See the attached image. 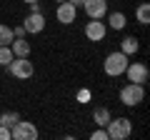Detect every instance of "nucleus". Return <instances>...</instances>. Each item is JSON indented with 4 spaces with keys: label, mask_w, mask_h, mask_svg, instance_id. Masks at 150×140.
Returning a JSON list of instances; mask_svg holds the SVG:
<instances>
[{
    "label": "nucleus",
    "mask_w": 150,
    "mask_h": 140,
    "mask_svg": "<svg viewBox=\"0 0 150 140\" xmlns=\"http://www.w3.org/2000/svg\"><path fill=\"white\" fill-rule=\"evenodd\" d=\"M105 130H108V138L110 140H125L133 133V123L128 118H110L108 125H105Z\"/></svg>",
    "instance_id": "nucleus-1"
},
{
    "label": "nucleus",
    "mask_w": 150,
    "mask_h": 140,
    "mask_svg": "<svg viewBox=\"0 0 150 140\" xmlns=\"http://www.w3.org/2000/svg\"><path fill=\"white\" fill-rule=\"evenodd\" d=\"M103 68H105V73L110 78H120L125 73V68H128V55L123 53V50H115V53H110L105 58V63H103Z\"/></svg>",
    "instance_id": "nucleus-2"
},
{
    "label": "nucleus",
    "mask_w": 150,
    "mask_h": 140,
    "mask_svg": "<svg viewBox=\"0 0 150 140\" xmlns=\"http://www.w3.org/2000/svg\"><path fill=\"white\" fill-rule=\"evenodd\" d=\"M143 100H145V88L138 85V83H128V85L120 90V103L128 105V108H135V105H140Z\"/></svg>",
    "instance_id": "nucleus-3"
},
{
    "label": "nucleus",
    "mask_w": 150,
    "mask_h": 140,
    "mask_svg": "<svg viewBox=\"0 0 150 140\" xmlns=\"http://www.w3.org/2000/svg\"><path fill=\"white\" fill-rule=\"evenodd\" d=\"M38 138V128L35 123H28V120H18L10 128V140H35Z\"/></svg>",
    "instance_id": "nucleus-4"
},
{
    "label": "nucleus",
    "mask_w": 150,
    "mask_h": 140,
    "mask_svg": "<svg viewBox=\"0 0 150 140\" xmlns=\"http://www.w3.org/2000/svg\"><path fill=\"white\" fill-rule=\"evenodd\" d=\"M8 68H10V73L15 78H20V80H28V78L35 75V65L28 58H13V63L8 65Z\"/></svg>",
    "instance_id": "nucleus-5"
},
{
    "label": "nucleus",
    "mask_w": 150,
    "mask_h": 140,
    "mask_svg": "<svg viewBox=\"0 0 150 140\" xmlns=\"http://www.w3.org/2000/svg\"><path fill=\"white\" fill-rule=\"evenodd\" d=\"M125 75H128L130 83H138V85H145L150 78V70L145 63H128V68H125Z\"/></svg>",
    "instance_id": "nucleus-6"
},
{
    "label": "nucleus",
    "mask_w": 150,
    "mask_h": 140,
    "mask_svg": "<svg viewBox=\"0 0 150 140\" xmlns=\"http://www.w3.org/2000/svg\"><path fill=\"white\" fill-rule=\"evenodd\" d=\"M55 18H58V23H63V25H70V23H75V18H78V8L73 5V3H58V8H55Z\"/></svg>",
    "instance_id": "nucleus-7"
},
{
    "label": "nucleus",
    "mask_w": 150,
    "mask_h": 140,
    "mask_svg": "<svg viewBox=\"0 0 150 140\" xmlns=\"http://www.w3.org/2000/svg\"><path fill=\"white\" fill-rule=\"evenodd\" d=\"M105 23H100V18H90V23L85 25V38L93 40V43H100L105 38Z\"/></svg>",
    "instance_id": "nucleus-8"
},
{
    "label": "nucleus",
    "mask_w": 150,
    "mask_h": 140,
    "mask_svg": "<svg viewBox=\"0 0 150 140\" xmlns=\"http://www.w3.org/2000/svg\"><path fill=\"white\" fill-rule=\"evenodd\" d=\"M25 33H43L45 30V15L43 13H28V18L23 20Z\"/></svg>",
    "instance_id": "nucleus-9"
},
{
    "label": "nucleus",
    "mask_w": 150,
    "mask_h": 140,
    "mask_svg": "<svg viewBox=\"0 0 150 140\" xmlns=\"http://www.w3.org/2000/svg\"><path fill=\"white\" fill-rule=\"evenodd\" d=\"M88 18H103L108 13V0H85L83 3Z\"/></svg>",
    "instance_id": "nucleus-10"
},
{
    "label": "nucleus",
    "mask_w": 150,
    "mask_h": 140,
    "mask_svg": "<svg viewBox=\"0 0 150 140\" xmlns=\"http://www.w3.org/2000/svg\"><path fill=\"white\" fill-rule=\"evenodd\" d=\"M10 50H13V55H15V58H28V55H30V43H28V40H23V38H13Z\"/></svg>",
    "instance_id": "nucleus-11"
},
{
    "label": "nucleus",
    "mask_w": 150,
    "mask_h": 140,
    "mask_svg": "<svg viewBox=\"0 0 150 140\" xmlns=\"http://www.w3.org/2000/svg\"><path fill=\"white\" fill-rule=\"evenodd\" d=\"M108 25H110L112 30H123V28L128 25V18H125V13H110V18H108Z\"/></svg>",
    "instance_id": "nucleus-12"
},
{
    "label": "nucleus",
    "mask_w": 150,
    "mask_h": 140,
    "mask_svg": "<svg viewBox=\"0 0 150 140\" xmlns=\"http://www.w3.org/2000/svg\"><path fill=\"white\" fill-rule=\"evenodd\" d=\"M110 118H112V115H110L108 108H95V110H93V120H95V125H100V128H105Z\"/></svg>",
    "instance_id": "nucleus-13"
},
{
    "label": "nucleus",
    "mask_w": 150,
    "mask_h": 140,
    "mask_svg": "<svg viewBox=\"0 0 150 140\" xmlns=\"http://www.w3.org/2000/svg\"><path fill=\"white\" fill-rule=\"evenodd\" d=\"M138 38H133V35H128V38L123 40V45H120V50H123L125 55H133V53H138Z\"/></svg>",
    "instance_id": "nucleus-14"
},
{
    "label": "nucleus",
    "mask_w": 150,
    "mask_h": 140,
    "mask_svg": "<svg viewBox=\"0 0 150 140\" xmlns=\"http://www.w3.org/2000/svg\"><path fill=\"white\" fill-rule=\"evenodd\" d=\"M135 18H138L140 25H148V23H150V5H148V3L138 5V10H135Z\"/></svg>",
    "instance_id": "nucleus-15"
},
{
    "label": "nucleus",
    "mask_w": 150,
    "mask_h": 140,
    "mask_svg": "<svg viewBox=\"0 0 150 140\" xmlns=\"http://www.w3.org/2000/svg\"><path fill=\"white\" fill-rule=\"evenodd\" d=\"M20 120V115L18 113H13V110H8V113H3L0 115V125H5V128H13V125Z\"/></svg>",
    "instance_id": "nucleus-16"
},
{
    "label": "nucleus",
    "mask_w": 150,
    "mask_h": 140,
    "mask_svg": "<svg viewBox=\"0 0 150 140\" xmlns=\"http://www.w3.org/2000/svg\"><path fill=\"white\" fill-rule=\"evenodd\" d=\"M13 58H15V55H13V50H10V45H0V65H10L13 63Z\"/></svg>",
    "instance_id": "nucleus-17"
},
{
    "label": "nucleus",
    "mask_w": 150,
    "mask_h": 140,
    "mask_svg": "<svg viewBox=\"0 0 150 140\" xmlns=\"http://www.w3.org/2000/svg\"><path fill=\"white\" fill-rule=\"evenodd\" d=\"M13 28H8V25H0V45H10L13 43Z\"/></svg>",
    "instance_id": "nucleus-18"
},
{
    "label": "nucleus",
    "mask_w": 150,
    "mask_h": 140,
    "mask_svg": "<svg viewBox=\"0 0 150 140\" xmlns=\"http://www.w3.org/2000/svg\"><path fill=\"white\" fill-rule=\"evenodd\" d=\"M90 138H93V140H110V138H108V130H105V128H100V125L95 128V133H93Z\"/></svg>",
    "instance_id": "nucleus-19"
},
{
    "label": "nucleus",
    "mask_w": 150,
    "mask_h": 140,
    "mask_svg": "<svg viewBox=\"0 0 150 140\" xmlns=\"http://www.w3.org/2000/svg\"><path fill=\"white\" fill-rule=\"evenodd\" d=\"M0 140H10V128L0 125Z\"/></svg>",
    "instance_id": "nucleus-20"
},
{
    "label": "nucleus",
    "mask_w": 150,
    "mask_h": 140,
    "mask_svg": "<svg viewBox=\"0 0 150 140\" xmlns=\"http://www.w3.org/2000/svg\"><path fill=\"white\" fill-rule=\"evenodd\" d=\"M13 35H15V38H23V35H25V28H23V25H18L15 30H13Z\"/></svg>",
    "instance_id": "nucleus-21"
},
{
    "label": "nucleus",
    "mask_w": 150,
    "mask_h": 140,
    "mask_svg": "<svg viewBox=\"0 0 150 140\" xmlns=\"http://www.w3.org/2000/svg\"><path fill=\"white\" fill-rule=\"evenodd\" d=\"M68 3H73V5L78 8V5H83V3H85V0H68Z\"/></svg>",
    "instance_id": "nucleus-22"
},
{
    "label": "nucleus",
    "mask_w": 150,
    "mask_h": 140,
    "mask_svg": "<svg viewBox=\"0 0 150 140\" xmlns=\"http://www.w3.org/2000/svg\"><path fill=\"white\" fill-rule=\"evenodd\" d=\"M23 3H28V5H30V3H40V0H23Z\"/></svg>",
    "instance_id": "nucleus-23"
},
{
    "label": "nucleus",
    "mask_w": 150,
    "mask_h": 140,
    "mask_svg": "<svg viewBox=\"0 0 150 140\" xmlns=\"http://www.w3.org/2000/svg\"><path fill=\"white\" fill-rule=\"evenodd\" d=\"M53 3H65V0H53Z\"/></svg>",
    "instance_id": "nucleus-24"
}]
</instances>
